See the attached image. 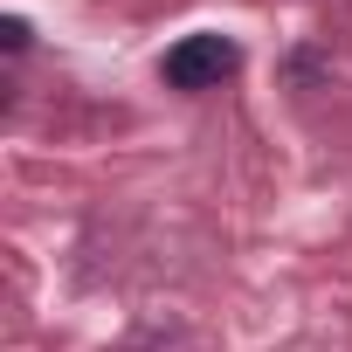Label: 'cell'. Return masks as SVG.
Masks as SVG:
<instances>
[{
  "instance_id": "1",
  "label": "cell",
  "mask_w": 352,
  "mask_h": 352,
  "mask_svg": "<svg viewBox=\"0 0 352 352\" xmlns=\"http://www.w3.org/2000/svg\"><path fill=\"white\" fill-rule=\"evenodd\" d=\"M235 63H242V49L228 42V35H187V42H173L166 49V83L173 90H214L221 76H235Z\"/></svg>"
}]
</instances>
